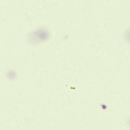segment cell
I'll list each match as a JSON object with an SVG mask.
<instances>
[{
  "label": "cell",
  "mask_w": 130,
  "mask_h": 130,
  "mask_svg": "<svg viewBox=\"0 0 130 130\" xmlns=\"http://www.w3.org/2000/svg\"><path fill=\"white\" fill-rule=\"evenodd\" d=\"M48 32L44 29L40 28L31 32L29 35V37L33 38H37V39H45L48 37Z\"/></svg>",
  "instance_id": "6da1fadb"
}]
</instances>
